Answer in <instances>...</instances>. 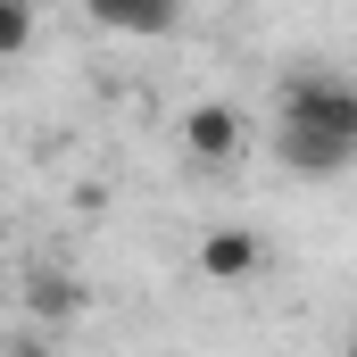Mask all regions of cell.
Returning a JSON list of instances; mask_svg holds the SVG:
<instances>
[{"label": "cell", "instance_id": "1", "mask_svg": "<svg viewBox=\"0 0 357 357\" xmlns=\"http://www.w3.org/2000/svg\"><path fill=\"white\" fill-rule=\"evenodd\" d=\"M282 116L324 125V133H349V142H357V84H349V75L307 67V75H291V84H282Z\"/></svg>", "mask_w": 357, "mask_h": 357}, {"label": "cell", "instance_id": "2", "mask_svg": "<svg viewBox=\"0 0 357 357\" xmlns=\"http://www.w3.org/2000/svg\"><path fill=\"white\" fill-rule=\"evenodd\" d=\"M274 158H282L291 175H307V183H333L341 167H357V142H349V133H324V125L282 116V125H274Z\"/></svg>", "mask_w": 357, "mask_h": 357}, {"label": "cell", "instance_id": "3", "mask_svg": "<svg viewBox=\"0 0 357 357\" xmlns=\"http://www.w3.org/2000/svg\"><path fill=\"white\" fill-rule=\"evenodd\" d=\"M183 150H191L199 167H233V158L250 150V125H241V108H225V100H199V108L183 116Z\"/></svg>", "mask_w": 357, "mask_h": 357}, {"label": "cell", "instance_id": "4", "mask_svg": "<svg viewBox=\"0 0 357 357\" xmlns=\"http://www.w3.org/2000/svg\"><path fill=\"white\" fill-rule=\"evenodd\" d=\"M258 258H266V250H258L250 225H225V233L199 241V274H208V282H241V274H258Z\"/></svg>", "mask_w": 357, "mask_h": 357}, {"label": "cell", "instance_id": "5", "mask_svg": "<svg viewBox=\"0 0 357 357\" xmlns=\"http://www.w3.org/2000/svg\"><path fill=\"white\" fill-rule=\"evenodd\" d=\"M91 25H108V33H175L183 8H167V0H84Z\"/></svg>", "mask_w": 357, "mask_h": 357}, {"label": "cell", "instance_id": "6", "mask_svg": "<svg viewBox=\"0 0 357 357\" xmlns=\"http://www.w3.org/2000/svg\"><path fill=\"white\" fill-rule=\"evenodd\" d=\"M33 42V0H0V59H25Z\"/></svg>", "mask_w": 357, "mask_h": 357}, {"label": "cell", "instance_id": "7", "mask_svg": "<svg viewBox=\"0 0 357 357\" xmlns=\"http://www.w3.org/2000/svg\"><path fill=\"white\" fill-rule=\"evenodd\" d=\"M167 8H191V0H167Z\"/></svg>", "mask_w": 357, "mask_h": 357}]
</instances>
